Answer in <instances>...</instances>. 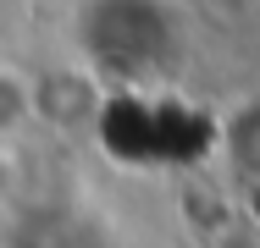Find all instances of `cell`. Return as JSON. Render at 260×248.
<instances>
[{"instance_id":"cell-1","label":"cell","mask_w":260,"mask_h":248,"mask_svg":"<svg viewBox=\"0 0 260 248\" xmlns=\"http://www.w3.org/2000/svg\"><path fill=\"white\" fill-rule=\"evenodd\" d=\"M89 45L105 66L139 72V66H155L166 55V22L144 0H100L89 17Z\"/></svg>"},{"instance_id":"cell-2","label":"cell","mask_w":260,"mask_h":248,"mask_svg":"<svg viewBox=\"0 0 260 248\" xmlns=\"http://www.w3.org/2000/svg\"><path fill=\"white\" fill-rule=\"evenodd\" d=\"M227 154L244 177L260 182V99H249L233 121H227Z\"/></svg>"},{"instance_id":"cell-3","label":"cell","mask_w":260,"mask_h":248,"mask_svg":"<svg viewBox=\"0 0 260 248\" xmlns=\"http://www.w3.org/2000/svg\"><path fill=\"white\" fill-rule=\"evenodd\" d=\"M28 110H34V99H28V83H22L17 72H0V138H6L17 121H28Z\"/></svg>"},{"instance_id":"cell-4","label":"cell","mask_w":260,"mask_h":248,"mask_svg":"<svg viewBox=\"0 0 260 248\" xmlns=\"http://www.w3.org/2000/svg\"><path fill=\"white\" fill-rule=\"evenodd\" d=\"M6 182H11V166H6V154H0V193H6Z\"/></svg>"}]
</instances>
